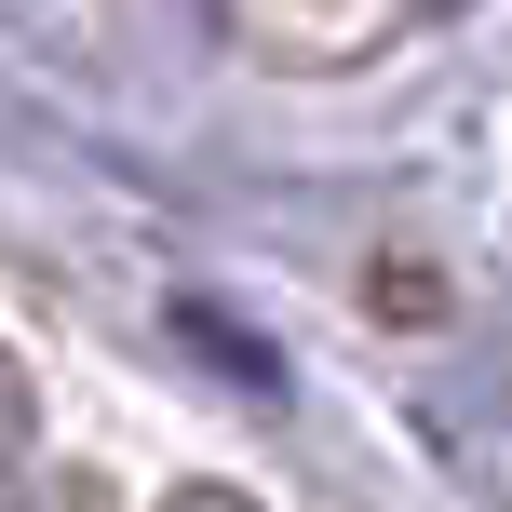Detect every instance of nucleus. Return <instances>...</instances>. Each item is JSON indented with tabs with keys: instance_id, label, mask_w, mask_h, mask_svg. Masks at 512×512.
Returning <instances> with one entry per match:
<instances>
[{
	"instance_id": "nucleus-1",
	"label": "nucleus",
	"mask_w": 512,
	"mask_h": 512,
	"mask_svg": "<svg viewBox=\"0 0 512 512\" xmlns=\"http://www.w3.org/2000/svg\"><path fill=\"white\" fill-rule=\"evenodd\" d=\"M176 324H189V337H203V351H216V364H230V378H256V391H270V351H256V337L230 324V310H203V297H189V310H176Z\"/></svg>"
}]
</instances>
